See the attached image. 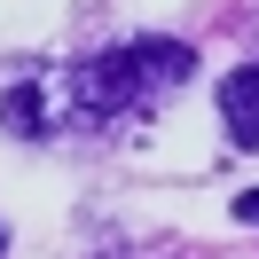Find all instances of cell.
<instances>
[{"label":"cell","instance_id":"1","mask_svg":"<svg viewBox=\"0 0 259 259\" xmlns=\"http://www.w3.org/2000/svg\"><path fill=\"white\" fill-rule=\"evenodd\" d=\"M196 71V55L181 39H126V48H102L71 71V118L79 126H126L149 118L181 79Z\"/></svg>","mask_w":259,"mask_h":259},{"label":"cell","instance_id":"3","mask_svg":"<svg viewBox=\"0 0 259 259\" xmlns=\"http://www.w3.org/2000/svg\"><path fill=\"white\" fill-rule=\"evenodd\" d=\"M220 118H228V142L259 149V63H243V71L220 79Z\"/></svg>","mask_w":259,"mask_h":259},{"label":"cell","instance_id":"5","mask_svg":"<svg viewBox=\"0 0 259 259\" xmlns=\"http://www.w3.org/2000/svg\"><path fill=\"white\" fill-rule=\"evenodd\" d=\"M0 259H8V228H0Z\"/></svg>","mask_w":259,"mask_h":259},{"label":"cell","instance_id":"2","mask_svg":"<svg viewBox=\"0 0 259 259\" xmlns=\"http://www.w3.org/2000/svg\"><path fill=\"white\" fill-rule=\"evenodd\" d=\"M0 126L24 134V142H48V134L79 126V118H71V71H24V79L0 95Z\"/></svg>","mask_w":259,"mask_h":259},{"label":"cell","instance_id":"6","mask_svg":"<svg viewBox=\"0 0 259 259\" xmlns=\"http://www.w3.org/2000/svg\"><path fill=\"white\" fill-rule=\"evenodd\" d=\"M110 259H126V251H110Z\"/></svg>","mask_w":259,"mask_h":259},{"label":"cell","instance_id":"4","mask_svg":"<svg viewBox=\"0 0 259 259\" xmlns=\"http://www.w3.org/2000/svg\"><path fill=\"white\" fill-rule=\"evenodd\" d=\"M236 220H259V189H243V196H236Z\"/></svg>","mask_w":259,"mask_h":259}]
</instances>
